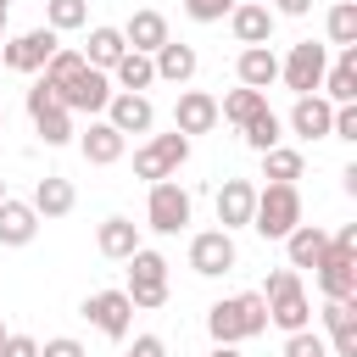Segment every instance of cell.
Segmentation results:
<instances>
[{
    "instance_id": "cell-1",
    "label": "cell",
    "mask_w": 357,
    "mask_h": 357,
    "mask_svg": "<svg viewBox=\"0 0 357 357\" xmlns=\"http://www.w3.org/2000/svg\"><path fill=\"white\" fill-rule=\"evenodd\" d=\"M206 329H212L218 346H240V340L262 335V329H268V301H262V290L212 301V307H206Z\"/></svg>"
},
{
    "instance_id": "cell-2",
    "label": "cell",
    "mask_w": 357,
    "mask_h": 357,
    "mask_svg": "<svg viewBox=\"0 0 357 357\" xmlns=\"http://www.w3.org/2000/svg\"><path fill=\"white\" fill-rule=\"evenodd\" d=\"M262 301H268V324H279L284 335H290V329H307V318H312V301H307V290H301V273H296V268H273V273H268Z\"/></svg>"
},
{
    "instance_id": "cell-3",
    "label": "cell",
    "mask_w": 357,
    "mask_h": 357,
    "mask_svg": "<svg viewBox=\"0 0 357 357\" xmlns=\"http://www.w3.org/2000/svg\"><path fill=\"white\" fill-rule=\"evenodd\" d=\"M296 223H301V190H296V184H268V190H257L251 229H257L262 240H284Z\"/></svg>"
},
{
    "instance_id": "cell-4",
    "label": "cell",
    "mask_w": 357,
    "mask_h": 357,
    "mask_svg": "<svg viewBox=\"0 0 357 357\" xmlns=\"http://www.w3.org/2000/svg\"><path fill=\"white\" fill-rule=\"evenodd\" d=\"M184 162H190V134H178V128H173V134H151V139L134 151V173L151 178V184H156V178H173Z\"/></svg>"
},
{
    "instance_id": "cell-5",
    "label": "cell",
    "mask_w": 357,
    "mask_h": 357,
    "mask_svg": "<svg viewBox=\"0 0 357 357\" xmlns=\"http://www.w3.org/2000/svg\"><path fill=\"white\" fill-rule=\"evenodd\" d=\"M56 100H61L67 112H89V117H95V112H106V100H112V73H100V67L84 61L73 78L56 84Z\"/></svg>"
},
{
    "instance_id": "cell-6",
    "label": "cell",
    "mask_w": 357,
    "mask_h": 357,
    "mask_svg": "<svg viewBox=\"0 0 357 357\" xmlns=\"http://www.w3.org/2000/svg\"><path fill=\"white\" fill-rule=\"evenodd\" d=\"M128 301L134 307H162L167 301V257L162 251H134L128 257Z\"/></svg>"
},
{
    "instance_id": "cell-7",
    "label": "cell",
    "mask_w": 357,
    "mask_h": 357,
    "mask_svg": "<svg viewBox=\"0 0 357 357\" xmlns=\"http://www.w3.org/2000/svg\"><path fill=\"white\" fill-rule=\"evenodd\" d=\"M324 67H329V45L301 39V45H290V56L279 61V78H284V89H296V95H318Z\"/></svg>"
},
{
    "instance_id": "cell-8",
    "label": "cell",
    "mask_w": 357,
    "mask_h": 357,
    "mask_svg": "<svg viewBox=\"0 0 357 357\" xmlns=\"http://www.w3.org/2000/svg\"><path fill=\"white\" fill-rule=\"evenodd\" d=\"M145 223L156 234H178L190 223V190H178L173 178H156L151 184V201H145Z\"/></svg>"
},
{
    "instance_id": "cell-9",
    "label": "cell",
    "mask_w": 357,
    "mask_h": 357,
    "mask_svg": "<svg viewBox=\"0 0 357 357\" xmlns=\"http://www.w3.org/2000/svg\"><path fill=\"white\" fill-rule=\"evenodd\" d=\"M84 318L106 340H123L128 324H134V301H128V290H95V296H84Z\"/></svg>"
},
{
    "instance_id": "cell-10",
    "label": "cell",
    "mask_w": 357,
    "mask_h": 357,
    "mask_svg": "<svg viewBox=\"0 0 357 357\" xmlns=\"http://www.w3.org/2000/svg\"><path fill=\"white\" fill-rule=\"evenodd\" d=\"M56 45H61V39H56V28H28V33L6 39L0 61H6L11 73H39V67L50 61V50H56Z\"/></svg>"
},
{
    "instance_id": "cell-11",
    "label": "cell",
    "mask_w": 357,
    "mask_h": 357,
    "mask_svg": "<svg viewBox=\"0 0 357 357\" xmlns=\"http://www.w3.org/2000/svg\"><path fill=\"white\" fill-rule=\"evenodd\" d=\"M312 273H318V290H324V296H335V301L357 296V251L324 245V257L312 262Z\"/></svg>"
},
{
    "instance_id": "cell-12",
    "label": "cell",
    "mask_w": 357,
    "mask_h": 357,
    "mask_svg": "<svg viewBox=\"0 0 357 357\" xmlns=\"http://www.w3.org/2000/svg\"><path fill=\"white\" fill-rule=\"evenodd\" d=\"M106 123H112L123 139H128V134H151V128H156V106H151L145 95H134V89H112Z\"/></svg>"
},
{
    "instance_id": "cell-13",
    "label": "cell",
    "mask_w": 357,
    "mask_h": 357,
    "mask_svg": "<svg viewBox=\"0 0 357 357\" xmlns=\"http://www.w3.org/2000/svg\"><path fill=\"white\" fill-rule=\"evenodd\" d=\"M190 268H195L201 279L229 273V268H234V234H229V229H206V234H195V240H190Z\"/></svg>"
},
{
    "instance_id": "cell-14",
    "label": "cell",
    "mask_w": 357,
    "mask_h": 357,
    "mask_svg": "<svg viewBox=\"0 0 357 357\" xmlns=\"http://www.w3.org/2000/svg\"><path fill=\"white\" fill-rule=\"evenodd\" d=\"M324 329H329V357H357V296L346 301L324 296Z\"/></svg>"
},
{
    "instance_id": "cell-15",
    "label": "cell",
    "mask_w": 357,
    "mask_h": 357,
    "mask_svg": "<svg viewBox=\"0 0 357 357\" xmlns=\"http://www.w3.org/2000/svg\"><path fill=\"white\" fill-rule=\"evenodd\" d=\"M173 128L178 134H212L218 128V100L206 89H184L178 106H173Z\"/></svg>"
},
{
    "instance_id": "cell-16",
    "label": "cell",
    "mask_w": 357,
    "mask_h": 357,
    "mask_svg": "<svg viewBox=\"0 0 357 357\" xmlns=\"http://www.w3.org/2000/svg\"><path fill=\"white\" fill-rule=\"evenodd\" d=\"M251 206H257V184L251 178H223V190H218V223L229 234L251 223Z\"/></svg>"
},
{
    "instance_id": "cell-17",
    "label": "cell",
    "mask_w": 357,
    "mask_h": 357,
    "mask_svg": "<svg viewBox=\"0 0 357 357\" xmlns=\"http://www.w3.org/2000/svg\"><path fill=\"white\" fill-rule=\"evenodd\" d=\"M329 123H335V106L324 95H296V106H290V134L296 139H324Z\"/></svg>"
},
{
    "instance_id": "cell-18",
    "label": "cell",
    "mask_w": 357,
    "mask_h": 357,
    "mask_svg": "<svg viewBox=\"0 0 357 357\" xmlns=\"http://www.w3.org/2000/svg\"><path fill=\"white\" fill-rule=\"evenodd\" d=\"M123 145H128V139H123L106 117H100V123H89V128L78 134V151H84V162H89V167H112V162H123Z\"/></svg>"
},
{
    "instance_id": "cell-19",
    "label": "cell",
    "mask_w": 357,
    "mask_h": 357,
    "mask_svg": "<svg viewBox=\"0 0 357 357\" xmlns=\"http://www.w3.org/2000/svg\"><path fill=\"white\" fill-rule=\"evenodd\" d=\"M167 39H173V33H167V17L151 11V6H139V11L123 22V45H128V50H145V56H151V50L167 45Z\"/></svg>"
},
{
    "instance_id": "cell-20",
    "label": "cell",
    "mask_w": 357,
    "mask_h": 357,
    "mask_svg": "<svg viewBox=\"0 0 357 357\" xmlns=\"http://www.w3.org/2000/svg\"><path fill=\"white\" fill-rule=\"evenodd\" d=\"M151 67H156V78H167V84H190V78H195V67H201V56H195V45L167 39V45H156V50H151Z\"/></svg>"
},
{
    "instance_id": "cell-21",
    "label": "cell",
    "mask_w": 357,
    "mask_h": 357,
    "mask_svg": "<svg viewBox=\"0 0 357 357\" xmlns=\"http://www.w3.org/2000/svg\"><path fill=\"white\" fill-rule=\"evenodd\" d=\"M324 100L329 106H346V100H357V45H340V61L335 67H324Z\"/></svg>"
},
{
    "instance_id": "cell-22",
    "label": "cell",
    "mask_w": 357,
    "mask_h": 357,
    "mask_svg": "<svg viewBox=\"0 0 357 357\" xmlns=\"http://www.w3.org/2000/svg\"><path fill=\"white\" fill-rule=\"evenodd\" d=\"M39 218H67L73 206H78V190L61 178V173H45L39 184H33V201H28Z\"/></svg>"
},
{
    "instance_id": "cell-23",
    "label": "cell",
    "mask_w": 357,
    "mask_h": 357,
    "mask_svg": "<svg viewBox=\"0 0 357 357\" xmlns=\"http://www.w3.org/2000/svg\"><path fill=\"white\" fill-rule=\"evenodd\" d=\"M95 245H100V257L128 262V257L139 251V223H134V218H106V223L95 229Z\"/></svg>"
},
{
    "instance_id": "cell-24",
    "label": "cell",
    "mask_w": 357,
    "mask_h": 357,
    "mask_svg": "<svg viewBox=\"0 0 357 357\" xmlns=\"http://www.w3.org/2000/svg\"><path fill=\"white\" fill-rule=\"evenodd\" d=\"M39 234V212L28 206V201H0V245H28Z\"/></svg>"
},
{
    "instance_id": "cell-25",
    "label": "cell",
    "mask_w": 357,
    "mask_h": 357,
    "mask_svg": "<svg viewBox=\"0 0 357 357\" xmlns=\"http://www.w3.org/2000/svg\"><path fill=\"white\" fill-rule=\"evenodd\" d=\"M234 73H240V84H245V89H268V84L279 78V56H273L268 45H245V50H240V61H234Z\"/></svg>"
},
{
    "instance_id": "cell-26",
    "label": "cell",
    "mask_w": 357,
    "mask_h": 357,
    "mask_svg": "<svg viewBox=\"0 0 357 357\" xmlns=\"http://www.w3.org/2000/svg\"><path fill=\"white\" fill-rule=\"evenodd\" d=\"M229 28H234L240 45H268L273 39V11L268 6H234L229 11Z\"/></svg>"
},
{
    "instance_id": "cell-27",
    "label": "cell",
    "mask_w": 357,
    "mask_h": 357,
    "mask_svg": "<svg viewBox=\"0 0 357 357\" xmlns=\"http://www.w3.org/2000/svg\"><path fill=\"white\" fill-rule=\"evenodd\" d=\"M324 245H329V234H324L318 223H296V229L284 234V257H290V268H312V262L324 257Z\"/></svg>"
},
{
    "instance_id": "cell-28",
    "label": "cell",
    "mask_w": 357,
    "mask_h": 357,
    "mask_svg": "<svg viewBox=\"0 0 357 357\" xmlns=\"http://www.w3.org/2000/svg\"><path fill=\"white\" fill-rule=\"evenodd\" d=\"M112 78H117V89L145 95V89L156 84V67H151V56H145V50H123V56H117V67H112Z\"/></svg>"
},
{
    "instance_id": "cell-29",
    "label": "cell",
    "mask_w": 357,
    "mask_h": 357,
    "mask_svg": "<svg viewBox=\"0 0 357 357\" xmlns=\"http://www.w3.org/2000/svg\"><path fill=\"white\" fill-rule=\"evenodd\" d=\"M123 50H128V45H123V28H89V50H84V61L100 67V73H112Z\"/></svg>"
},
{
    "instance_id": "cell-30",
    "label": "cell",
    "mask_w": 357,
    "mask_h": 357,
    "mask_svg": "<svg viewBox=\"0 0 357 357\" xmlns=\"http://www.w3.org/2000/svg\"><path fill=\"white\" fill-rule=\"evenodd\" d=\"M262 106H268V95H262V89H245V84H240V89H229V95L218 100V117L240 128V123H251V117H257Z\"/></svg>"
},
{
    "instance_id": "cell-31",
    "label": "cell",
    "mask_w": 357,
    "mask_h": 357,
    "mask_svg": "<svg viewBox=\"0 0 357 357\" xmlns=\"http://www.w3.org/2000/svg\"><path fill=\"white\" fill-rule=\"evenodd\" d=\"M301 167H307V156H301V151H290V145L262 151V178H268V184H296V178H301Z\"/></svg>"
},
{
    "instance_id": "cell-32",
    "label": "cell",
    "mask_w": 357,
    "mask_h": 357,
    "mask_svg": "<svg viewBox=\"0 0 357 357\" xmlns=\"http://www.w3.org/2000/svg\"><path fill=\"white\" fill-rule=\"evenodd\" d=\"M240 134H245V145H251V151L262 156V151H273V145L284 139V123H279V117H273V112L262 106V112H257L251 123H240Z\"/></svg>"
},
{
    "instance_id": "cell-33",
    "label": "cell",
    "mask_w": 357,
    "mask_h": 357,
    "mask_svg": "<svg viewBox=\"0 0 357 357\" xmlns=\"http://www.w3.org/2000/svg\"><path fill=\"white\" fill-rule=\"evenodd\" d=\"M33 128H39V139H45V145H67V139H73V112L56 100V106L33 112Z\"/></svg>"
},
{
    "instance_id": "cell-34",
    "label": "cell",
    "mask_w": 357,
    "mask_h": 357,
    "mask_svg": "<svg viewBox=\"0 0 357 357\" xmlns=\"http://www.w3.org/2000/svg\"><path fill=\"white\" fill-rule=\"evenodd\" d=\"M89 22V0H45V28L56 33H73Z\"/></svg>"
},
{
    "instance_id": "cell-35",
    "label": "cell",
    "mask_w": 357,
    "mask_h": 357,
    "mask_svg": "<svg viewBox=\"0 0 357 357\" xmlns=\"http://www.w3.org/2000/svg\"><path fill=\"white\" fill-rule=\"evenodd\" d=\"M329 45H357V0L329 6Z\"/></svg>"
},
{
    "instance_id": "cell-36",
    "label": "cell",
    "mask_w": 357,
    "mask_h": 357,
    "mask_svg": "<svg viewBox=\"0 0 357 357\" xmlns=\"http://www.w3.org/2000/svg\"><path fill=\"white\" fill-rule=\"evenodd\" d=\"M284 357H329V340L312 329H290L284 335Z\"/></svg>"
},
{
    "instance_id": "cell-37",
    "label": "cell",
    "mask_w": 357,
    "mask_h": 357,
    "mask_svg": "<svg viewBox=\"0 0 357 357\" xmlns=\"http://www.w3.org/2000/svg\"><path fill=\"white\" fill-rule=\"evenodd\" d=\"M234 6H240V0H184V17H190V22H223Z\"/></svg>"
},
{
    "instance_id": "cell-38",
    "label": "cell",
    "mask_w": 357,
    "mask_h": 357,
    "mask_svg": "<svg viewBox=\"0 0 357 357\" xmlns=\"http://www.w3.org/2000/svg\"><path fill=\"white\" fill-rule=\"evenodd\" d=\"M0 357H39V340L33 335H6L0 340Z\"/></svg>"
},
{
    "instance_id": "cell-39",
    "label": "cell",
    "mask_w": 357,
    "mask_h": 357,
    "mask_svg": "<svg viewBox=\"0 0 357 357\" xmlns=\"http://www.w3.org/2000/svg\"><path fill=\"white\" fill-rule=\"evenodd\" d=\"M39 357H89V351H84L73 335H56V340H45V346H39Z\"/></svg>"
},
{
    "instance_id": "cell-40",
    "label": "cell",
    "mask_w": 357,
    "mask_h": 357,
    "mask_svg": "<svg viewBox=\"0 0 357 357\" xmlns=\"http://www.w3.org/2000/svg\"><path fill=\"white\" fill-rule=\"evenodd\" d=\"M45 106H56V89H50V84L39 78V84L28 89V117H33V112H45Z\"/></svg>"
},
{
    "instance_id": "cell-41",
    "label": "cell",
    "mask_w": 357,
    "mask_h": 357,
    "mask_svg": "<svg viewBox=\"0 0 357 357\" xmlns=\"http://www.w3.org/2000/svg\"><path fill=\"white\" fill-rule=\"evenodd\" d=\"M128 357H167V346H162V340H156V335H139V340H134V351H128Z\"/></svg>"
},
{
    "instance_id": "cell-42",
    "label": "cell",
    "mask_w": 357,
    "mask_h": 357,
    "mask_svg": "<svg viewBox=\"0 0 357 357\" xmlns=\"http://www.w3.org/2000/svg\"><path fill=\"white\" fill-rule=\"evenodd\" d=\"M268 11H273V17H307V11H312V0H273Z\"/></svg>"
},
{
    "instance_id": "cell-43",
    "label": "cell",
    "mask_w": 357,
    "mask_h": 357,
    "mask_svg": "<svg viewBox=\"0 0 357 357\" xmlns=\"http://www.w3.org/2000/svg\"><path fill=\"white\" fill-rule=\"evenodd\" d=\"M212 357H240V346H212Z\"/></svg>"
},
{
    "instance_id": "cell-44",
    "label": "cell",
    "mask_w": 357,
    "mask_h": 357,
    "mask_svg": "<svg viewBox=\"0 0 357 357\" xmlns=\"http://www.w3.org/2000/svg\"><path fill=\"white\" fill-rule=\"evenodd\" d=\"M0 33H6V6H0Z\"/></svg>"
},
{
    "instance_id": "cell-45",
    "label": "cell",
    "mask_w": 357,
    "mask_h": 357,
    "mask_svg": "<svg viewBox=\"0 0 357 357\" xmlns=\"http://www.w3.org/2000/svg\"><path fill=\"white\" fill-rule=\"evenodd\" d=\"M0 201H6V178H0Z\"/></svg>"
},
{
    "instance_id": "cell-46",
    "label": "cell",
    "mask_w": 357,
    "mask_h": 357,
    "mask_svg": "<svg viewBox=\"0 0 357 357\" xmlns=\"http://www.w3.org/2000/svg\"><path fill=\"white\" fill-rule=\"evenodd\" d=\"M6 335H11V329H6V324H0V340H6Z\"/></svg>"
},
{
    "instance_id": "cell-47",
    "label": "cell",
    "mask_w": 357,
    "mask_h": 357,
    "mask_svg": "<svg viewBox=\"0 0 357 357\" xmlns=\"http://www.w3.org/2000/svg\"><path fill=\"white\" fill-rule=\"evenodd\" d=\"M0 134H6V112H0Z\"/></svg>"
},
{
    "instance_id": "cell-48",
    "label": "cell",
    "mask_w": 357,
    "mask_h": 357,
    "mask_svg": "<svg viewBox=\"0 0 357 357\" xmlns=\"http://www.w3.org/2000/svg\"><path fill=\"white\" fill-rule=\"evenodd\" d=\"M0 6H6V11H11V0H0Z\"/></svg>"
}]
</instances>
